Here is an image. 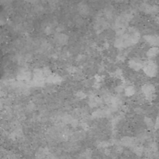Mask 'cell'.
Masks as SVG:
<instances>
[{
  "label": "cell",
  "mask_w": 159,
  "mask_h": 159,
  "mask_svg": "<svg viewBox=\"0 0 159 159\" xmlns=\"http://www.w3.org/2000/svg\"><path fill=\"white\" fill-rule=\"evenodd\" d=\"M136 92H137L136 87H135L134 85H130V84H129V85L126 86L124 93L126 97H129V98H130V97L134 96V95L136 94Z\"/></svg>",
  "instance_id": "obj_14"
},
{
  "label": "cell",
  "mask_w": 159,
  "mask_h": 159,
  "mask_svg": "<svg viewBox=\"0 0 159 159\" xmlns=\"http://www.w3.org/2000/svg\"><path fill=\"white\" fill-rule=\"evenodd\" d=\"M155 129H159V117L156 118L155 120Z\"/></svg>",
  "instance_id": "obj_21"
},
{
  "label": "cell",
  "mask_w": 159,
  "mask_h": 159,
  "mask_svg": "<svg viewBox=\"0 0 159 159\" xmlns=\"http://www.w3.org/2000/svg\"><path fill=\"white\" fill-rule=\"evenodd\" d=\"M133 152L136 155L138 156H142L144 152V149L143 147L139 146V145H136L133 147Z\"/></svg>",
  "instance_id": "obj_17"
},
{
  "label": "cell",
  "mask_w": 159,
  "mask_h": 159,
  "mask_svg": "<svg viewBox=\"0 0 159 159\" xmlns=\"http://www.w3.org/2000/svg\"><path fill=\"white\" fill-rule=\"evenodd\" d=\"M1 2L3 6H5V5L6 6V5H8L10 2V0H1Z\"/></svg>",
  "instance_id": "obj_23"
},
{
  "label": "cell",
  "mask_w": 159,
  "mask_h": 159,
  "mask_svg": "<svg viewBox=\"0 0 159 159\" xmlns=\"http://www.w3.org/2000/svg\"><path fill=\"white\" fill-rule=\"evenodd\" d=\"M82 157L83 159H92L93 157V151L90 149H87L82 153Z\"/></svg>",
  "instance_id": "obj_18"
},
{
  "label": "cell",
  "mask_w": 159,
  "mask_h": 159,
  "mask_svg": "<svg viewBox=\"0 0 159 159\" xmlns=\"http://www.w3.org/2000/svg\"><path fill=\"white\" fill-rule=\"evenodd\" d=\"M77 10L78 12H79V13L83 17H88L90 14V12H91L90 6H89L88 3H86L85 2H80L78 4Z\"/></svg>",
  "instance_id": "obj_6"
},
{
  "label": "cell",
  "mask_w": 159,
  "mask_h": 159,
  "mask_svg": "<svg viewBox=\"0 0 159 159\" xmlns=\"http://www.w3.org/2000/svg\"><path fill=\"white\" fill-rule=\"evenodd\" d=\"M62 80H63L62 77H61L59 75L56 74V73L50 75L49 76L46 77L47 83H49V84H56V85L60 84L62 82Z\"/></svg>",
  "instance_id": "obj_11"
},
{
  "label": "cell",
  "mask_w": 159,
  "mask_h": 159,
  "mask_svg": "<svg viewBox=\"0 0 159 159\" xmlns=\"http://www.w3.org/2000/svg\"><path fill=\"white\" fill-rule=\"evenodd\" d=\"M140 9L143 12L149 15H155L159 12V6L157 5L149 4L148 2H142L140 5Z\"/></svg>",
  "instance_id": "obj_3"
},
{
  "label": "cell",
  "mask_w": 159,
  "mask_h": 159,
  "mask_svg": "<svg viewBox=\"0 0 159 159\" xmlns=\"http://www.w3.org/2000/svg\"><path fill=\"white\" fill-rule=\"evenodd\" d=\"M61 121L62 123H65V124H71L72 123L73 120L75 119L74 117L71 115H68V114H65V115H63L61 116Z\"/></svg>",
  "instance_id": "obj_16"
},
{
  "label": "cell",
  "mask_w": 159,
  "mask_h": 159,
  "mask_svg": "<svg viewBox=\"0 0 159 159\" xmlns=\"http://www.w3.org/2000/svg\"><path fill=\"white\" fill-rule=\"evenodd\" d=\"M55 40L58 45H65L68 43L69 37L67 34H64V33H57L55 35Z\"/></svg>",
  "instance_id": "obj_10"
},
{
  "label": "cell",
  "mask_w": 159,
  "mask_h": 159,
  "mask_svg": "<svg viewBox=\"0 0 159 159\" xmlns=\"http://www.w3.org/2000/svg\"><path fill=\"white\" fill-rule=\"evenodd\" d=\"M102 14L107 20H112L114 17L115 10L113 6H108V7L105 8L104 11L102 12Z\"/></svg>",
  "instance_id": "obj_12"
},
{
  "label": "cell",
  "mask_w": 159,
  "mask_h": 159,
  "mask_svg": "<svg viewBox=\"0 0 159 159\" xmlns=\"http://www.w3.org/2000/svg\"><path fill=\"white\" fill-rule=\"evenodd\" d=\"M144 61H142L139 58H133L128 61L129 68L134 71H139L144 66Z\"/></svg>",
  "instance_id": "obj_4"
},
{
  "label": "cell",
  "mask_w": 159,
  "mask_h": 159,
  "mask_svg": "<svg viewBox=\"0 0 159 159\" xmlns=\"http://www.w3.org/2000/svg\"><path fill=\"white\" fill-rule=\"evenodd\" d=\"M143 71H144V74L148 77H155L158 73V66L153 61H146L144 63Z\"/></svg>",
  "instance_id": "obj_1"
},
{
  "label": "cell",
  "mask_w": 159,
  "mask_h": 159,
  "mask_svg": "<svg viewBox=\"0 0 159 159\" xmlns=\"http://www.w3.org/2000/svg\"><path fill=\"white\" fill-rule=\"evenodd\" d=\"M58 1L59 0H47V2H49L50 4H51V5L56 4V3H57Z\"/></svg>",
  "instance_id": "obj_22"
},
{
  "label": "cell",
  "mask_w": 159,
  "mask_h": 159,
  "mask_svg": "<svg viewBox=\"0 0 159 159\" xmlns=\"http://www.w3.org/2000/svg\"><path fill=\"white\" fill-rule=\"evenodd\" d=\"M144 39L147 44L152 47H158L159 48V36L148 34L144 36Z\"/></svg>",
  "instance_id": "obj_8"
},
{
  "label": "cell",
  "mask_w": 159,
  "mask_h": 159,
  "mask_svg": "<svg viewBox=\"0 0 159 159\" xmlns=\"http://www.w3.org/2000/svg\"><path fill=\"white\" fill-rule=\"evenodd\" d=\"M25 1H26L27 3H29V4L36 5L38 3L39 0H25Z\"/></svg>",
  "instance_id": "obj_20"
},
{
  "label": "cell",
  "mask_w": 159,
  "mask_h": 159,
  "mask_svg": "<svg viewBox=\"0 0 159 159\" xmlns=\"http://www.w3.org/2000/svg\"><path fill=\"white\" fill-rule=\"evenodd\" d=\"M159 55V48L158 47H151L150 48L146 51V55L149 59H153Z\"/></svg>",
  "instance_id": "obj_13"
},
{
  "label": "cell",
  "mask_w": 159,
  "mask_h": 159,
  "mask_svg": "<svg viewBox=\"0 0 159 159\" xmlns=\"http://www.w3.org/2000/svg\"><path fill=\"white\" fill-rule=\"evenodd\" d=\"M116 3H124V2H127L128 0H113Z\"/></svg>",
  "instance_id": "obj_24"
},
{
  "label": "cell",
  "mask_w": 159,
  "mask_h": 159,
  "mask_svg": "<svg viewBox=\"0 0 159 159\" xmlns=\"http://www.w3.org/2000/svg\"><path fill=\"white\" fill-rule=\"evenodd\" d=\"M141 92L144 94V98H146L148 101H152L155 98V87L153 84H144L141 87Z\"/></svg>",
  "instance_id": "obj_2"
},
{
  "label": "cell",
  "mask_w": 159,
  "mask_h": 159,
  "mask_svg": "<svg viewBox=\"0 0 159 159\" xmlns=\"http://www.w3.org/2000/svg\"><path fill=\"white\" fill-rule=\"evenodd\" d=\"M76 97L79 99H84V98H86V94L83 91H78L77 94H76Z\"/></svg>",
  "instance_id": "obj_19"
},
{
  "label": "cell",
  "mask_w": 159,
  "mask_h": 159,
  "mask_svg": "<svg viewBox=\"0 0 159 159\" xmlns=\"http://www.w3.org/2000/svg\"><path fill=\"white\" fill-rule=\"evenodd\" d=\"M33 73L27 70H21L18 72L16 75V79L18 81H26V82H30L33 80Z\"/></svg>",
  "instance_id": "obj_5"
},
{
  "label": "cell",
  "mask_w": 159,
  "mask_h": 159,
  "mask_svg": "<svg viewBox=\"0 0 159 159\" xmlns=\"http://www.w3.org/2000/svg\"><path fill=\"white\" fill-rule=\"evenodd\" d=\"M120 143L122 147H131L133 148L134 147L137 145L136 140L134 137H129V136H126V137H122L120 139Z\"/></svg>",
  "instance_id": "obj_7"
},
{
  "label": "cell",
  "mask_w": 159,
  "mask_h": 159,
  "mask_svg": "<svg viewBox=\"0 0 159 159\" xmlns=\"http://www.w3.org/2000/svg\"><path fill=\"white\" fill-rule=\"evenodd\" d=\"M144 123L145 124L146 127L148 128V129H152L155 128V122L153 121L151 117H144Z\"/></svg>",
  "instance_id": "obj_15"
},
{
  "label": "cell",
  "mask_w": 159,
  "mask_h": 159,
  "mask_svg": "<svg viewBox=\"0 0 159 159\" xmlns=\"http://www.w3.org/2000/svg\"><path fill=\"white\" fill-rule=\"evenodd\" d=\"M88 104L90 108H97L102 104V98H99V97L96 96V95L92 94L89 98Z\"/></svg>",
  "instance_id": "obj_9"
}]
</instances>
